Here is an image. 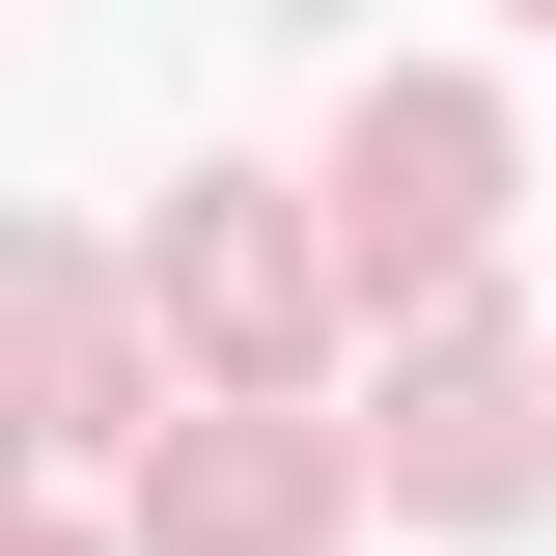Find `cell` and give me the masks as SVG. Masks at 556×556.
I'll use <instances>...</instances> for the list:
<instances>
[{"instance_id":"obj_4","label":"cell","mask_w":556,"mask_h":556,"mask_svg":"<svg viewBox=\"0 0 556 556\" xmlns=\"http://www.w3.org/2000/svg\"><path fill=\"white\" fill-rule=\"evenodd\" d=\"M390 473H417V501H529V390L445 334V362H417V445H390Z\"/></svg>"},{"instance_id":"obj_1","label":"cell","mask_w":556,"mask_h":556,"mask_svg":"<svg viewBox=\"0 0 556 556\" xmlns=\"http://www.w3.org/2000/svg\"><path fill=\"white\" fill-rule=\"evenodd\" d=\"M473 223H501V112L473 84H362L334 112V251L362 278H473Z\"/></svg>"},{"instance_id":"obj_5","label":"cell","mask_w":556,"mask_h":556,"mask_svg":"<svg viewBox=\"0 0 556 556\" xmlns=\"http://www.w3.org/2000/svg\"><path fill=\"white\" fill-rule=\"evenodd\" d=\"M0 556H84V529H0Z\"/></svg>"},{"instance_id":"obj_2","label":"cell","mask_w":556,"mask_h":556,"mask_svg":"<svg viewBox=\"0 0 556 556\" xmlns=\"http://www.w3.org/2000/svg\"><path fill=\"white\" fill-rule=\"evenodd\" d=\"M167 306H195L223 362H306V251H278L251 195H167Z\"/></svg>"},{"instance_id":"obj_3","label":"cell","mask_w":556,"mask_h":556,"mask_svg":"<svg viewBox=\"0 0 556 556\" xmlns=\"http://www.w3.org/2000/svg\"><path fill=\"white\" fill-rule=\"evenodd\" d=\"M306 501H334L306 445H167V473H139V529H167V556H306Z\"/></svg>"}]
</instances>
